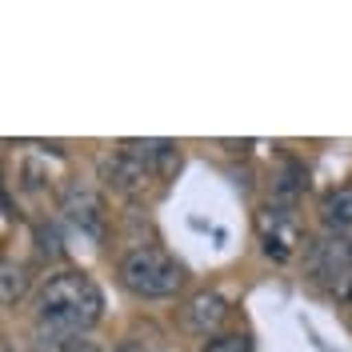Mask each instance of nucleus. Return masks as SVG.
Segmentation results:
<instances>
[{
    "label": "nucleus",
    "instance_id": "f257e3e1",
    "mask_svg": "<svg viewBox=\"0 0 352 352\" xmlns=\"http://www.w3.org/2000/svg\"><path fill=\"white\" fill-rule=\"evenodd\" d=\"M100 312H104V296L85 272H56L36 292V324H52V329L85 336L100 320Z\"/></svg>",
    "mask_w": 352,
    "mask_h": 352
},
{
    "label": "nucleus",
    "instance_id": "f03ea898",
    "mask_svg": "<svg viewBox=\"0 0 352 352\" xmlns=\"http://www.w3.org/2000/svg\"><path fill=\"white\" fill-rule=\"evenodd\" d=\"M116 272H120V285L129 288L132 296H144V300H168L188 280L184 264L176 256H168L164 248H153V244L124 252Z\"/></svg>",
    "mask_w": 352,
    "mask_h": 352
},
{
    "label": "nucleus",
    "instance_id": "7ed1b4c3",
    "mask_svg": "<svg viewBox=\"0 0 352 352\" xmlns=\"http://www.w3.org/2000/svg\"><path fill=\"white\" fill-rule=\"evenodd\" d=\"M349 268H352V241L336 236V232H324V236H316L308 244V272H312V280L332 285Z\"/></svg>",
    "mask_w": 352,
    "mask_h": 352
},
{
    "label": "nucleus",
    "instance_id": "20e7f679",
    "mask_svg": "<svg viewBox=\"0 0 352 352\" xmlns=\"http://www.w3.org/2000/svg\"><path fill=\"white\" fill-rule=\"evenodd\" d=\"M60 208L68 212V220L80 232H88V236H100L104 232V200H100V192L92 184L72 180L65 192H60Z\"/></svg>",
    "mask_w": 352,
    "mask_h": 352
},
{
    "label": "nucleus",
    "instance_id": "39448f33",
    "mask_svg": "<svg viewBox=\"0 0 352 352\" xmlns=\"http://www.w3.org/2000/svg\"><path fill=\"white\" fill-rule=\"evenodd\" d=\"M96 173H100V180L109 184L112 192H120V197H140L144 188H148V180H153V173L140 164V160H132L129 153H109L100 156V164H96Z\"/></svg>",
    "mask_w": 352,
    "mask_h": 352
},
{
    "label": "nucleus",
    "instance_id": "423d86ee",
    "mask_svg": "<svg viewBox=\"0 0 352 352\" xmlns=\"http://www.w3.org/2000/svg\"><path fill=\"white\" fill-rule=\"evenodd\" d=\"M261 241H264V256H272V261H280V264L292 261L296 244H300V228H296L292 212L268 204L261 212Z\"/></svg>",
    "mask_w": 352,
    "mask_h": 352
},
{
    "label": "nucleus",
    "instance_id": "0eeeda50",
    "mask_svg": "<svg viewBox=\"0 0 352 352\" xmlns=\"http://www.w3.org/2000/svg\"><path fill=\"white\" fill-rule=\"evenodd\" d=\"M228 300H224V292H217V288H204V292H197L188 305H184V324L197 332V336H217L220 324L228 320Z\"/></svg>",
    "mask_w": 352,
    "mask_h": 352
},
{
    "label": "nucleus",
    "instance_id": "6e6552de",
    "mask_svg": "<svg viewBox=\"0 0 352 352\" xmlns=\"http://www.w3.org/2000/svg\"><path fill=\"white\" fill-rule=\"evenodd\" d=\"M120 153L140 160L153 176H173L180 168V153L173 140H120Z\"/></svg>",
    "mask_w": 352,
    "mask_h": 352
},
{
    "label": "nucleus",
    "instance_id": "1a4fd4ad",
    "mask_svg": "<svg viewBox=\"0 0 352 352\" xmlns=\"http://www.w3.org/2000/svg\"><path fill=\"white\" fill-rule=\"evenodd\" d=\"M320 217L329 228H352V184H340L320 200Z\"/></svg>",
    "mask_w": 352,
    "mask_h": 352
},
{
    "label": "nucleus",
    "instance_id": "9d476101",
    "mask_svg": "<svg viewBox=\"0 0 352 352\" xmlns=\"http://www.w3.org/2000/svg\"><path fill=\"white\" fill-rule=\"evenodd\" d=\"M32 349L36 352H76L80 336L68 329H52V324H36L32 329Z\"/></svg>",
    "mask_w": 352,
    "mask_h": 352
},
{
    "label": "nucleus",
    "instance_id": "9b49d317",
    "mask_svg": "<svg viewBox=\"0 0 352 352\" xmlns=\"http://www.w3.org/2000/svg\"><path fill=\"white\" fill-rule=\"evenodd\" d=\"M200 352H252V349H248V336L244 332H220Z\"/></svg>",
    "mask_w": 352,
    "mask_h": 352
},
{
    "label": "nucleus",
    "instance_id": "f8f14e48",
    "mask_svg": "<svg viewBox=\"0 0 352 352\" xmlns=\"http://www.w3.org/2000/svg\"><path fill=\"white\" fill-rule=\"evenodd\" d=\"M329 292L336 296V300H344V305H352V268H349V272H340V276L332 280V285H329Z\"/></svg>",
    "mask_w": 352,
    "mask_h": 352
},
{
    "label": "nucleus",
    "instance_id": "ddd939ff",
    "mask_svg": "<svg viewBox=\"0 0 352 352\" xmlns=\"http://www.w3.org/2000/svg\"><path fill=\"white\" fill-rule=\"evenodd\" d=\"M112 352H144V349H140V344H132V340H124L120 349H112Z\"/></svg>",
    "mask_w": 352,
    "mask_h": 352
},
{
    "label": "nucleus",
    "instance_id": "4468645a",
    "mask_svg": "<svg viewBox=\"0 0 352 352\" xmlns=\"http://www.w3.org/2000/svg\"><path fill=\"white\" fill-rule=\"evenodd\" d=\"M76 352H109V349H96V344H80Z\"/></svg>",
    "mask_w": 352,
    "mask_h": 352
}]
</instances>
